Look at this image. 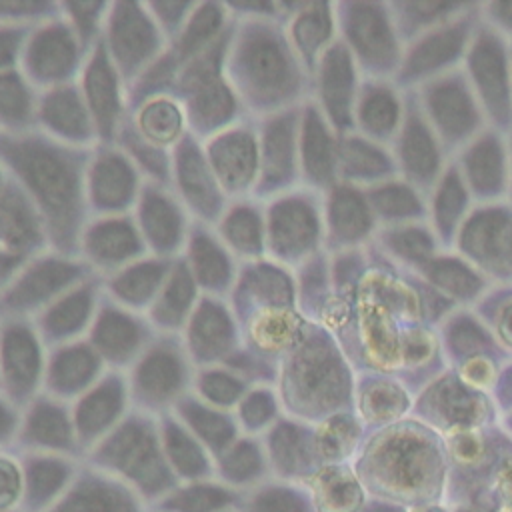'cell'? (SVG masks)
<instances>
[{"label":"cell","instance_id":"22","mask_svg":"<svg viewBox=\"0 0 512 512\" xmlns=\"http://www.w3.org/2000/svg\"><path fill=\"white\" fill-rule=\"evenodd\" d=\"M364 194L378 228L406 222H422L428 218L426 194H422L416 186L400 176L368 186L364 188Z\"/></svg>","mask_w":512,"mask_h":512},{"label":"cell","instance_id":"6","mask_svg":"<svg viewBox=\"0 0 512 512\" xmlns=\"http://www.w3.org/2000/svg\"><path fill=\"white\" fill-rule=\"evenodd\" d=\"M402 324L370 292L358 288L346 336V354L364 372L396 376L400 366Z\"/></svg>","mask_w":512,"mask_h":512},{"label":"cell","instance_id":"31","mask_svg":"<svg viewBox=\"0 0 512 512\" xmlns=\"http://www.w3.org/2000/svg\"><path fill=\"white\" fill-rule=\"evenodd\" d=\"M510 40V64H512V38H508Z\"/></svg>","mask_w":512,"mask_h":512},{"label":"cell","instance_id":"13","mask_svg":"<svg viewBox=\"0 0 512 512\" xmlns=\"http://www.w3.org/2000/svg\"><path fill=\"white\" fill-rule=\"evenodd\" d=\"M358 288L370 292L378 302H382L402 326L426 324L418 276L390 264L372 248V244L370 268L366 270Z\"/></svg>","mask_w":512,"mask_h":512},{"label":"cell","instance_id":"27","mask_svg":"<svg viewBox=\"0 0 512 512\" xmlns=\"http://www.w3.org/2000/svg\"><path fill=\"white\" fill-rule=\"evenodd\" d=\"M506 362H500L492 356H474L470 360H464L460 362L458 366L450 368L466 386L474 388V390H480V392H492L496 382H498V376H500V370Z\"/></svg>","mask_w":512,"mask_h":512},{"label":"cell","instance_id":"18","mask_svg":"<svg viewBox=\"0 0 512 512\" xmlns=\"http://www.w3.org/2000/svg\"><path fill=\"white\" fill-rule=\"evenodd\" d=\"M436 330L450 368L474 356H492L500 362H508L512 358L472 308L454 310Z\"/></svg>","mask_w":512,"mask_h":512},{"label":"cell","instance_id":"25","mask_svg":"<svg viewBox=\"0 0 512 512\" xmlns=\"http://www.w3.org/2000/svg\"><path fill=\"white\" fill-rule=\"evenodd\" d=\"M472 312L488 326L496 342L512 356V284H494Z\"/></svg>","mask_w":512,"mask_h":512},{"label":"cell","instance_id":"32","mask_svg":"<svg viewBox=\"0 0 512 512\" xmlns=\"http://www.w3.org/2000/svg\"><path fill=\"white\" fill-rule=\"evenodd\" d=\"M508 414H510V422H512V406L508 408ZM510 430H512V426H510Z\"/></svg>","mask_w":512,"mask_h":512},{"label":"cell","instance_id":"4","mask_svg":"<svg viewBox=\"0 0 512 512\" xmlns=\"http://www.w3.org/2000/svg\"><path fill=\"white\" fill-rule=\"evenodd\" d=\"M414 94L450 158L488 126L462 68L424 82Z\"/></svg>","mask_w":512,"mask_h":512},{"label":"cell","instance_id":"11","mask_svg":"<svg viewBox=\"0 0 512 512\" xmlns=\"http://www.w3.org/2000/svg\"><path fill=\"white\" fill-rule=\"evenodd\" d=\"M324 228L326 244L334 252L370 246L378 224L368 206L364 188L346 182L330 186L324 206Z\"/></svg>","mask_w":512,"mask_h":512},{"label":"cell","instance_id":"24","mask_svg":"<svg viewBox=\"0 0 512 512\" xmlns=\"http://www.w3.org/2000/svg\"><path fill=\"white\" fill-rule=\"evenodd\" d=\"M466 2H442V0H392L388 8L392 12L396 30L404 46L460 12Z\"/></svg>","mask_w":512,"mask_h":512},{"label":"cell","instance_id":"17","mask_svg":"<svg viewBox=\"0 0 512 512\" xmlns=\"http://www.w3.org/2000/svg\"><path fill=\"white\" fill-rule=\"evenodd\" d=\"M438 330L428 324H404L396 378L412 392L422 390L448 370Z\"/></svg>","mask_w":512,"mask_h":512},{"label":"cell","instance_id":"5","mask_svg":"<svg viewBox=\"0 0 512 512\" xmlns=\"http://www.w3.org/2000/svg\"><path fill=\"white\" fill-rule=\"evenodd\" d=\"M452 250L492 284H512V202L474 204L454 238Z\"/></svg>","mask_w":512,"mask_h":512},{"label":"cell","instance_id":"14","mask_svg":"<svg viewBox=\"0 0 512 512\" xmlns=\"http://www.w3.org/2000/svg\"><path fill=\"white\" fill-rule=\"evenodd\" d=\"M426 208H428L426 222L436 234L440 246L444 250H452L454 238L462 222L474 208L472 194L452 158L446 164L434 188L428 192Z\"/></svg>","mask_w":512,"mask_h":512},{"label":"cell","instance_id":"21","mask_svg":"<svg viewBox=\"0 0 512 512\" xmlns=\"http://www.w3.org/2000/svg\"><path fill=\"white\" fill-rule=\"evenodd\" d=\"M358 412L366 424L386 426L412 410L410 390L390 374L364 372L358 380Z\"/></svg>","mask_w":512,"mask_h":512},{"label":"cell","instance_id":"12","mask_svg":"<svg viewBox=\"0 0 512 512\" xmlns=\"http://www.w3.org/2000/svg\"><path fill=\"white\" fill-rule=\"evenodd\" d=\"M406 108V92L390 78H364L354 104V132L382 146L396 138Z\"/></svg>","mask_w":512,"mask_h":512},{"label":"cell","instance_id":"29","mask_svg":"<svg viewBox=\"0 0 512 512\" xmlns=\"http://www.w3.org/2000/svg\"><path fill=\"white\" fill-rule=\"evenodd\" d=\"M494 492L500 496L502 504L512 512V454L502 458L494 472Z\"/></svg>","mask_w":512,"mask_h":512},{"label":"cell","instance_id":"26","mask_svg":"<svg viewBox=\"0 0 512 512\" xmlns=\"http://www.w3.org/2000/svg\"><path fill=\"white\" fill-rule=\"evenodd\" d=\"M360 432L362 428L354 416L350 414L332 416L318 430V450L322 456L332 460L344 458L354 450L360 438Z\"/></svg>","mask_w":512,"mask_h":512},{"label":"cell","instance_id":"9","mask_svg":"<svg viewBox=\"0 0 512 512\" xmlns=\"http://www.w3.org/2000/svg\"><path fill=\"white\" fill-rule=\"evenodd\" d=\"M474 204L502 202L510 198L508 134L486 126L462 150L452 156Z\"/></svg>","mask_w":512,"mask_h":512},{"label":"cell","instance_id":"28","mask_svg":"<svg viewBox=\"0 0 512 512\" xmlns=\"http://www.w3.org/2000/svg\"><path fill=\"white\" fill-rule=\"evenodd\" d=\"M480 14L488 26H492L506 38H512V0L480 2Z\"/></svg>","mask_w":512,"mask_h":512},{"label":"cell","instance_id":"15","mask_svg":"<svg viewBox=\"0 0 512 512\" xmlns=\"http://www.w3.org/2000/svg\"><path fill=\"white\" fill-rule=\"evenodd\" d=\"M336 172L338 182H346L358 188H368L398 176L390 148L372 142L358 132L338 136Z\"/></svg>","mask_w":512,"mask_h":512},{"label":"cell","instance_id":"23","mask_svg":"<svg viewBox=\"0 0 512 512\" xmlns=\"http://www.w3.org/2000/svg\"><path fill=\"white\" fill-rule=\"evenodd\" d=\"M334 4H308L294 22L296 48L308 68H316L320 56L336 40Z\"/></svg>","mask_w":512,"mask_h":512},{"label":"cell","instance_id":"10","mask_svg":"<svg viewBox=\"0 0 512 512\" xmlns=\"http://www.w3.org/2000/svg\"><path fill=\"white\" fill-rule=\"evenodd\" d=\"M318 98L322 114L336 136L354 132V104L362 74L340 38H336L316 64Z\"/></svg>","mask_w":512,"mask_h":512},{"label":"cell","instance_id":"16","mask_svg":"<svg viewBox=\"0 0 512 512\" xmlns=\"http://www.w3.org/2000/svg\"><path fill=\"white\" fill-rule=\"evenodd\" d=\"M426 284L458 308H472L494 284L454 250H440L418 272Z\"/></svg>","mask_w":512,"mask_h":512},{"label":"cell","instance_id":"1","mask_svg":"<svg viewBox=\"0 0 512 512\" xmlns=\"http://www.w3.org/2000/svg\"><path fill=\"white\" fill-rule=\"evenodd\" d=\"M340 40L364 78H394L404 42L398 36L388 2L352 0L334 4Z\"/></svg>","mask_w":512,"mask_h":512},{"label":"cell","instance_id":"8","mask_svg":"<svg viewBox=\"0 0 512 512\" xmlns=\"http://www.w3.org/2000/svg\"><path fill=\"white\" fill-rule=\"evenodd\" d=\"M412 408L428 428H436L442 436L458 428L488 426L494 420L488 394L466 386L450 368L420 390Z\"/></svg>","mask_w":512,"mask_h":512},{"label":"cell","instance_id":"3","mask_svg":"<svg viewBox=\"0 0 512 512\" xmlns=\"http://www.w3.org/2000/svg\"><path fill=\"white\" fill-rule=\"evenodd\" d=\"M462 72L490 128L512 132L510 40L480 20L468 44Z\"/></svg>","mask_w":512,"mask_h":512},{"label":"cell","instance_id":"20","mask_svg":"<svg viewBox=\"0 0 512 512\" xmlns=\"http://www.w3.org/2000/svg\"><path fill=\"white\" fill-rule=\"evenodd\" d=\"M338 136L316 106H308L302 124V168L316 188H330L338 182L336 172Z\"/></svg>","mask_w":512,"mask_h":512},{"label":"cell","instance_id":"7","mask_svg":"<svg viewBox=\"0 0 512 512\" xmlns=\"http://www.w3.org/2000/svg\"><path fill=\"white\" fill-rule=\"evenodd\" d=\"M390 152L394 156L398 176L426 196L450 162L448 152L424 116L414 90L406 92L404 120L390 144Z\"/></svg>","mask_w":512,"mask_h":512},{"label":"cell","instance_id":"19","mask_svg":"<svg viewBox=\"0 0 512 512\" xmlns=\"http://www.w3.org/2000/svg\"><path fill=\"white\" fill-rule=\"evenodd\" d=\"M372 248L390 264L412 274L444 250L426 220L380 226L374 234Z\"/></svg>","mask_w":512,"mask_h":512},{"label":"cell","instance_id":"2","mask_svg":"<svg viewBox=\"0 0 512 512\" xmlns=\"http://www.w3.org/2000/svg\"><path fill=\"white\" fill-rule=\"evenodd\" d=\"M480 20V2H466L460 12L408 42L400 68L392 78L396 86L404 92L416 90L432 78L462 68L468 44Z\"/></svg>","mask_w":512,"mask_h":512},{"label":"cell","instance_id":"30","mask_svg":"<svg viewBox=\"0 0 512 512\" xmlns=\"http://www.w3.org/2000/svg\"><path fill=\"white\" fill-rule=\"evenodd\" d=\"M508 152H510V202H512V132L508 134Z\"/></svg>","mask_w":512,"mask_h":512}]
</instances>
